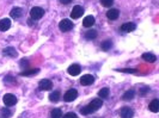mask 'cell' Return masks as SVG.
<instances>
[{"instance_id": "6da1fadb", "label": "cell", "mask_w": 159, "mask_h": 118, "mask_svg": "<svg viewBox=\"0 0 159 118\" xmlns=\"http://www.w3.org/2000/svg\"><path fill=\"white\" fill-rule=\"evenodd\" d=\"M102 105H103V100H102L101 98H96V99H93L89 105L84 106V107L80 110V112H81L83 115H90V113H92V112H96L97 110H99V109L102 107Z\"/></svg>"}, {"instance_id": "7a4b0ae2", "label": "cell", "mask_w": 159, "mask_h": 118, "mask_svg": "<svg viewBox=\"0 0 159 118\" xmlns=\"http://www.w3.org/2000/svg\"><path fill=\"white\" fill-rule=\"evenodd\" d=\"M44 15V10L41 7H37V6H35V7L31 8V11H30V16H31L32 19H35V20H37V19H41L42 17Z\"/></svg>"}, {"instance_id": "3957f363", "label": "cell", "mask_w": 159, "mask_h": 118, "mask_svg": "<svg viewBox=\"0 0 159 118\" xmlns=\"http://www.w3.org/2000/svg\"><path fill=\"white\" fill-rule=\"evenodd\" d=\"M59 29L64 32L70 31L71 29H73V22H71L70 19H62L59 24Z\"/></svg>"}, {"instance_id": "277c9868", "label": "cell", "mask_w": 159, "mask_h": 118, "mask_svg": "<svg viewBox=\"0 0 159 118\" xmlns=\"http://www.w3.org/2000/svg\"><path fill=\"white\" fill-rule=\"evenodd\" d=\"M2 100H4V104H5L6 106H13V105H15V104L17 103V98L13 94H11V93H7V94L4 95Z\"/></svg>"}, {"instance_id": "5b68a950", "label": "cell", "mask_w": 159, "mask_h": 118, "mask_svg": "<svg viewBox=\"0 0 159 118\" xmlns=\"http://www.w3.org/2000/svg\"><path fill=\"white\" fill-rule=\"evenodd\" d=\"M52 87H53V82L49 79H43V80H41L40 84H39V88H40L41 91H49Z\"/></svg>"}, {"instance_id": "8992f818", "label": "cell", "mask_w": 159, "mask_h": 118, "mask_svg": "<svg viewBox=\"0 0 159 118\" xmlns=\"http://www.w3.org/2000/svg\"><path fill=\"white\" fill-rule=\"evenodd\" d=\"M134 116V111L132 110L130 107H122L120 111V117L121 118H133Z\"/></svg>"}, {"instance_id": "52a82bcc", "label": "cell", "mask_w": 159, "mask_h": 118, "mask_svg": "<svg viewBox=\"0 0 159 118\" xmlns=\"http://www.w3.org/2000/svg\"><path fill=\"white\" fill-rule=\"evenodd\" d=\"M78 97V92L75 91V90H70V91H67L64 95V99L65 102L70 103V102H73L75 98Z\"/></svg>"}, {"instance_id": "ba28073f", "label": "cell", "mask_w": 159, "mask_h": 118, "mask_svg": "<svg viewBox=\"0 0 159 118\" xmlns=\"http://www.w3.org/2000/svg\"><path fill=\"white\" fill-rule=\"evenodd\" d=\"M83 13H84V8L79 6V5H77V6H74L73 10H72L71 12V17L73 19H77V18H80V17L83 16Z\"/></svg>"}, {"instance_id": "9c48e42d", "label": "cell", "mask_w": 159, "mask_h": 118, "mask_svg": "<svg viewBox=\"0 0 159 118\" xmlns=\"http://www.w3.org/2000/svg\"><path fill=\"white\" fill-rule=\"evenodd\" d=\"M93 81H95V78H93L92 75H90V74L83 75V78L80 79V84H81L83 86H89V85L93 84Z\"/></svg>"}, {"instance_id": "30bf717a", "label": "cell", "mask_w": 159, "mask_h": 118, "mask_svg": "<svg viewBox=\"0 0 159 118\" xmlns=\"http://www.w3.org/2000/svg\"><path fill=\"white\" fill-rule=\"evenodd\" d=\"M80 71H81V69H80L79 64H72V66L68 67V69H67L68 74L72 75V76H77V75H79Z\"/></svg>"}, {"instance_id": "8fae6325", "label": "cell", "mask_w": 159, "mask_h": 118, "mask_svg": "<svg viewBox=\"0 0 159 118\" xmlns=\"http://www.w3.org/2000/svg\"><path fill=\"white\" fill-rule=\"evenodd\" d=\"M119 16H120V12H119V10H116V8H110V10L107 12V17H108V19H110V20L117 19Z\"/></svg>"}, {"instance_id": "7c38bea8", "label": "cell", "mask_w": 159, "mask_h": 118, "mask_svg": "<svg viewBox=\"0 0 159 118\" xmlns=\"http://www.w3.org/2000/svg\"><path fill=\"white\" fill-rule=\"evenodd\" d=\"M11 28V20L5 18L0 20V31H7L8 29Z\"/></svg>"}, {"instance_id": "4fadbf2b", "label": "cell", "mask_w": 159, "mask_h": 118, "mask_svg": "<svg viewBox=\"0 0 159 118\" xmlns=\"http://www.w3.org/2000/svg\"><path fill=\"white\" fill-rule=\"evenodd\" d=\"M135 24L134 23H125L122 26H121V31L123 32H130V31H134L135 30Z\"/></svg>"}, {"instance_id": "5bb4252c", "label": "cell", "mask_w": 159, "mask_h": 118, "mask_svg": "<svg viewBox=\"0 0 159 118\" xmlns=\"http://www.w3.org/2000/svg\"><path fill=\"white\" fill-rule=\"evenodd\" d=\"M96 19L93 16H86L84 18V20H83V25L85 26V28H91L93 24H95Z\"/></svg>"}, {"instance_id": "9a60e30c", "label": "cell", "mask_w": 159, "mask_h": 118, "mask_svg": "<svg viewBox=\"0 0 159 118\" xmlns=\"http://www.w3.org/2000/svg\"><path fill=\"white\" fill-rule=\"evenodd\" d=\"M11 13V17L12 18H20V17L23 16V10L20 7H15V8H12V11L10 12Z\"/></svg>"}, {"instance_id": "2e32d148", "label": "cell", "mask_w": 159, "mask_h": 118, "mask_svg": "<svg viewBox=\"0 0 159 118\" xmlns=\"http://www.w3.org/2000/svg\"><path fill=\"white\" fill-rule=\"evenodd\" d=\"M2 54L6 56H11V57H16L17 56V51L15 48L12 47H7L4 49V51H2Z\"/></svg>"}, {"instance_id": "e0dca14e", "label": "cell", "mask_w": 159, "mask_h": 118, "mask_svg": "<svg viewBox=\"0 0 159 118\" xmlns=\"http://www.w3.org/2000/svg\"><path fill=\"white\" fill-rule=\"evenodd\" d=\"M143 60H145L146 62L153 63V62H156L157 57H156V55H153V54H151V53H145V54L143 55Z\"/></svg>"}, {"instance_id": "ac0fdd59", "label": "cell", "mask_w": 159, "mask_h": 118, "mask_svg": "<svg viewBox=\"0 0 159 118\" xmlns=\"http://www.w3.org/2000/svg\"><path fill=\"white\" fill-rule=\"evenodd\" d=\"M148 109H150V111H152V112L157 113V112L159 111V100L158 99L152 100L151 104H150V106H148Z\"/></svg>"}, {"instance_id": "d6986e66", "label": "cell", "mask_w": 159, "mask_h": 118, "mask_svg": "<svg viewBox=\"0 0 159 118\" xmlns=\"http://www.w3.org/2000/svg\"><path fill=\"white\" fill-rule=\"evenodd\" d=\"M49 100L52 103L59 102V100H60V92H59V91H55V92L50 93V94H49Z\"/></svg>"}, {"instance_id": "ffe728a7", "label": "cell", "mask_w": 159, "mask_h": 118, "mask_svg": "<svg viewBox=\"0 0 159 118\" xmlns=\"http://www.w3.org/2000/svg\"><path fill=\"white\" fill-rule=\"evenodd\" d=\"M134 95H135V92L133 91V90H128L127 92L123 94V100H132L133 98H134Z\"/></svg>"}, {"instance_id": "44dd1931", "label": "cell", "mask_w": 159, "mask_h": 118, "mask_svg": "<svg viewBox=\"0 0 159 118\" xmlns=\"http://www.w3.org/2000/svg\"><path fill=\"white\" fill-rule=\"evenodd\" d=\"M109 93H110V90L108 88V87H104V88H102L99 92H98V97L99 98H108V95H109Z\"/></svg>"}, {"instance_id": "7402d4cb", "label": "cell", "mask_w": 159, "mask_h": 118, "mask_svg": "<svg viewBox=\"0 0 159 118\" xmlns=\"http://www.w3.org/2000/svg\"><path fill=\"white\" fill-rule=\"evenodd\" d=\"M112 46V43H111V41L110 39H107V41H104L103 43H102V50H104V51H108L110 48H111Z\"/></svg>"}, {"instance_id": "603a6c76", "label": "cell", "mask_w": 159, "mask_h": 118, "mask_svg": "<svg viewBox=\"0 0 159 118\" xmlns=\"http://www.w3.org/2000/svg\"><path fill=\"white\" fill-rule=\"evenodd\" d=\"M40 72V69H37V68H32V69H29V71H25V72H22L20 73V75L22 76H26V75H34V74H37Z\"/></svg>"}, {"instance_id": "cb8c5ba5", "label": "cell", "mask_w": 159, "mask_h": 118, "mask_svg": "<svg viewBox=\"0 0 159 118\" xmlns=\"http://www.w3.org/2000/svg\"><path fill=\"white\" fill-rule=\"evenodd\" d=\"M50 116H52V118H61L62 117V112H61L60 109H54V110L52 111Z\"/></svg>"}, {"instance_id": "d4e9b609", "label": "cell", "mask_w": 159, "mask_h": 118, "mask_svg": "<svg viewBox=\"0 0 159 118\" xmlns=\"http://www.w3.org/2000/svg\"><path fill=\"white\" fill-rule=\"evenodd\" d=\"M85 37L88 39H95L97 37V31L96 30H90L85 33Z\"/></svg>"}, {"instance_id": "484cf974", "label": "cell", "mask_w": 159, "mask_h": 118, "mask_svg": "<svg viewBox=\"0 0 159 118\" xmlns=\"http://www.w3.org/2000/svg\"><path fill=\"white\" fill-rule=\"evenodd\" d=\"M101 4L104 7H111V5L114 4V0H101Z\"/></svg>"}, {"instance_id": "4316f807", "label": "cell", "mask_w": 159, "mask_h": 118, "mask_svg": "<svg viewBox=\"0 0 159 118\" xmlns=\"http://www.w3.org/2000/svg\"><path fill=\"white\" fill-rule=\"evenodd\" d=\"M0 113H1V117H10L12 115V112L8 110V109H2Z\"/></svg>"}, {"instance_id": "83f0119b", "label": "cell", "mask_w": 159, "mask_h": 118, "mask_svg": "<svg viewBox=\"0 0 159 118\" xmlns=\"http://www.w3.org/2000/svg\"><path fill=\"white\" fill-rule=\"evenodd\" d=\"M64 118H78V116L74 113V112H68L64 116Z\"/></svg>"}, {"instance_id": "f1b7e54d", "label": "cell", "mask_w": 159, "mask_h": 118, "mask_svg": "<svg viewBox=\"0 0 159 118\" xmlns=\"http://www.w3.org/2000/svg\"><path fill=\"white\" fill-rule=\"evenodd\" d=\"M120 72H125V73H135V69H127V68H126V69H119Z\"/></svg>"}, {"instance_id": "f546056e", "label": "cell", "mask_w": 159, "mask_h": 118, "mask_svg": "<svg viewBox=\"0 0 159 118\" xmlns=\"http://www.w3.org/2000/svg\"><path fill=\"white\" fill-rule=\"evenodd\" d=\"M71 1L72 0H60V2H61V4H65V5H66V4H70Z\"/></svg>"}]
</instances>
